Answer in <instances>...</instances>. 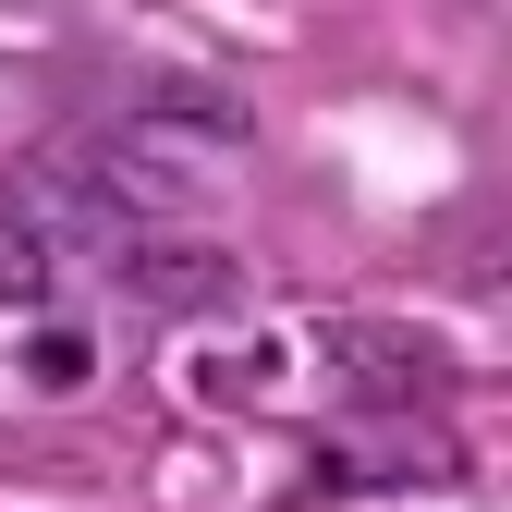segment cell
I'll use <instances>...</instances> for the list:
<instances>
[{"label":"cell","mask_w":512,"mask_h":512,"mask_svg":"<svg viewBox=\"0 0 512 512\" xmlns=\"http://www.w3.org/2000/svg\"><path fill=\"white\" fill-rule=\"evenodd\" d=\"M122 281H135L147 305H220V293H232V269L196 256V244H135V256H122Z\"/></svg>","instance_id":"cell-1"},{"label":"cell","mask_w":512,"mask_h":512,"mask_svg":"<svg viewBox=\"0 0 512 512\" xmlns=\"http://www.w3.org/2000/svg\"><path fill=\"white\" fill-rule=\"evenodd\" d=\"M37 293H49V232L0 220V305H37Z\"/></svg>","instance_id":"cell-2"}]
</instances>
